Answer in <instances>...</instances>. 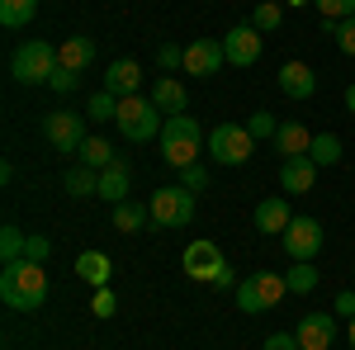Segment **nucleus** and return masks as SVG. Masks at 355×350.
Segmentation results:
<instances>
[{"label":"nucleus","mask_w":355,"mask_h":350,"mask_svg":"<svg viewBox=\"0 0 355 350\" xmlns=\"http://www.w3.org/2000/svg\"><path fill=\"white\" fill-rule=\"evenodd\" d=\"M0 298H5V308H15V313H38L43 308V298H48V274L38 261H10V265L0 270Z\"/></svg>","instance_id":"nucleus-1"},{"label":"nucleus","mask_w":355,"mask_h":350,"mask_svg":"<svg viewBox=\"0 0 355 350\" xmlns=\"http://www.w3.org/2000/svg\"><path fill=\"white\" fill-rule=\"evenodd\" d=\"M162 157L166 166H175V170H185V166L199 161V147H209V137H204V128L194 123L190 114H175V119H166V128H162Z\"/></svg>","instance_id":"nucleus-2"},{"label":"nucleus","mask_w":355,"mask_h":350,"mask_svg":"<svg viewBox=\"0 0 355 350\" xmlns=\"http://www.w3.org/2000/svg\"><path fill=\"white\" fill-rule=\"evenodd\" d=\"M57 67V48L53 43H43V38H28V43H19L15 53H10V76L19 85H48V76H53Z\"/></svg>","instance_id":"nucleus-3"},{"label":"nucleus","mask_w":355,"mask_h":350,"mask_svg":"<svg viewBox=\"0 0 355 350\" xmlns=\"http://www.w3.org/2000/svg\"><path fill=\"white\" fill-rule=\"evenodd\" d=\"M180 265H185V274H190V279L214 284V289H232V284H237L232 265L223 261V251L214 242H190V246H185V256H180Z\"/></svg>","instance_id":"nucleus-4"},{"label":"nucleus","mask_w":355,"mask_h":350,"mask_svg":"<svg viewBox=\"0 0 355 350\" xmlns=\"http://www.w3.org/2000/svg\"><path fill=\"white\" fill-rule=\"evenodd\" d=\"M114 123H119V133L128 137V142H137V147H142V142H152V137H162V128H166V123H162V109L152 105V100H142V95H123Z\"/></svg>","instance_id":"nucleus-5"},{"label":"nucleus","mask_w":355,"mask_h":350,"mask_svg":"<svg viewBox=\"0 0 355 350\" xmlns=\"http://www.w3.org/2000/svg\"><path fill=\"white\" fill-rule=\"evenodd\" d=\"M284 294H289L284 274H275V270H256V274H246L242 284H237V308L256 317V313H270Z\"/></svg>","instance_id":"nucleus-6"},{"label":"nucleus","mask_w":355,"mask_h":350,"mask_svg":"<svg viewBox=\"0 0 355 350\" xmlns=\"http://www.w3.org/2000/svg\"><path fill=\"white\" fill-rule=\"evenodd\" d=\"M147 213L157 227H185L194 218V189L185 185H162L152 194V204H147Z\"/></svg>","instance_id":"nucleus-7"},{"label":"nucleus","mask_w":355,"mask_h":350,"mask_svg":"<svg viewBox=\"0 0 355 350\" xmlns=\"http://www.w3.org/2000/svg\"><path fill=\"white\" fill-rule=\"evenodd\" d=\"M251 147H256V137L246 133V123H218L209 133V157L218 166H246L251 161Z\"/></svg>","instance_id":"nucleus-8"},{"label":"nucleus","mask_w":355,"mask_h":350,"mask_svg":"<svg viewBox=\"0 0 355 350\" xmlns=\"http://www.w3.org/2000/svg\"><path fill=\"white\" fill-rule=\"evenodd\" d=\"M279 237H284L289 261H318V256H322V242H327V232H322L318 218H294Z\"/></svg>","instance_id":"nucleus-9"},{"label":"nucleus","mask_w":355,"mask_h":350,"mask_svg":"<svg viewBox=\"0 0 355 350\" xmlns=\"http://www.w3.org/2000/svg\"><path fill=\"white\" fill-rule=\"evenodd\" d=\"M43 133H48V142H53L57 152H81L85 123H81V114H71V109H53L43 119Z\"/></svg>","instance_id":"nucleus-10"},{"label":"nucleus","mask_w":355,"mask_h":350,"mask_svg":"<svg viewBox=\"0 0 355 350\" xmlns=\"http://www.w3.org/2000/svg\"><path fill=\"white\" fill-rule=\"evenodd\" d=\"M223 53H227V67H256V62H261V28H256V24L227 28Z\"/></svg>","instance_id":"nucleus-11"},{"label":"nucleus","mask_w":355,"mask_h":350,"mask_svg":"<svg viewBox=\"0 0 355 350\" xmlns=\"http://www.w3.org/2000/svg\"><path fill=\"white\" fill-rule=\"evenodd\" d=\"M223 62H227V53H223V43L218 38H194L190 48H185V76H214Z\"/></svg>","instance_id":"nucleus-12"},{"label":"nucleus","mask_w":355,"mask_h":350,"mask_svg":"<svg viewBox=\"0 0 355 350\" xmlns=\"http://www.w3.org/2000/svg\"><path fill=\"white\" fill-rule=\"evenodd\" d=\"M294 336H299V350H331L336 322H331V313H308V317L294 326Z\"/></svg>","instance_id":"nucleus-13"},{"label":"nucleus","mask_w":355,"mask_h":350,"mask_svg":"<svg viewBox=\"0 0 355 350\" xmlns=\"http://www.w3.org/2000/svg\"><path fill=\"white\" fill-rule=\"evenodd\" d=\"M105 90L110 95H142V62H133V57H119V62H110L105 67Z\"/></svg>","instance_id":"nucleus-14"},{"label":"nucleus","mask_w":355,"mask_h":350,"mask_svg":"<svg viewBox=\"0 0 355 350\" xmlns=\"http://www.w3.org/2000/svg\"><path fill=\"white\" fill-rule=\"evenodd\" d=\"M318 170H322V166L313 161V157H289L284 170H279V189H284V194H308V189L318 185Z\"/></svg>","instance_id":"nucleus-15"},{"label":"nucleus","mask_w":355,"mask_h":350,"mask_svg":"<svg viewBox=\"0 0 355 350\" xmlns=\"http://www.w3.org/2000/svg\"><path fill=\"white\" fill-rule=\"evenodd\" d=\"M279 90H284L289 100H313L318 71H313L308 62H284V67H279Z\"/></svg>","instance_id":"nucleus-16"},{"label":"nucleus","mask_w":355,"mask_h":350,"mask_svg":"<svg viewBox=\"0 0 355 350\" xmlns=\"http://www.w3.org/2000/svg\"><path fill=\"white\" fill-rule=\"evenodd\" d=\"M289 222H294V213H289V204H284V199H261V204H256V232H261V237L284 232Z\"/></svg>","instance_id":"nucleus-17"},{"label":"nucleus","mask_w":355,"mask_h":350,"mask_svg":"<svg viewBox=\"0 0 355 350\" xmlns=\"http://www.w3.org/2000/svg\"><path fill=\"white\" fill-rule=\"evenodd\" d=\"M128 185H133L128 161H114V166L100 170V199H105V204H123V199H128Z\"/></svg>","instance_id":"nucleus-18"},{"label":"nucleus","mask_w":355,"mask_h":350,"mask_svg":"<svg viewBox=\"0 0 355 350\" xmlns=\"http://www.w3.org/2000/svg\"><path fill=\"white\" fill-rule=\"evenodd\" d=\"M147 100L162 109V114H171V119H175V114H185V105H190L185 85H180V81H171V76H162V81L152 85V95H147Z\"/></svg>","instance_id":"nucleus-19"},{"label":"nucleus","mask_w":355,"mask_h":350,"mask_svg":"<svg viewBox=\"0 0 355 350\" xmlns=\"http://www.w3.org/2000/svg\"><path fill=\"white\" fill-rule=\"evenodd\" d=\"M308 147H313V133L303 128V123H279V133H275V152L289 161V157H308Z\"/></svg>","instance_id":"nucleus-20"},{"label":"nucleus","mask_w":355,"mask_h":350,"mask_svg":"<svg viewBox=\"0 0 355 350\" xmlns=\"http://www.w3.org/2000/svg\"><path fill=\"white\" fill-rule=\"evenodd\" d=\"M76 274H81L85 284L105 289V284H110V274H114V261L105 256V251H81V256H76Z\"/></svg>","instance_id":"nucleus-21"},{"label":"nucleus","mask_w":355,"mask_h":350,"mask_svg":"<svg viewBox=\"0 0 355 350\" xmlns=\"http://www.w3.org/2000/svg\"><path fill=\"white\" fill-rule=\"evenodd\" d=\"M57 62H62V67H71V71H85V67L95 62V38H85V33L67 38V43L57 48Z\"/></svg>","instance_id":"nucleus-22"},{"label":"nucleus","mask_w":355,"mask_h":350,"mask_svg":"<svg viewBox=\"0 0 355 350\" xmlns=\"http://www.w3.org/2000/svg\"><path fill=\"white\" fill-rule=\"evenodd\" d=\"M119 157H114L110 137H85L81 142V166H90V170H105V166H114Z\"/></svg>","instance_id":"nucleus-23"},{"label":"nucleus","mask_w":355,"mask_h":350,"mask_svg":"<svg viewBox=\"0 0 355 350\" xmlns=\"http://www.w3.org/2000/svg\"><path fill=\"white\" fill-rule=\"evenodd\" d=\"M284 284H289V294H313L318 289V265L313 261H294L284 270Z\"/></svg>","instance_id":"nucleus-24"},{"label":"nucleus","mask_w":355,"mask_h":350,"mask_svg":"<svg viewBox=\"0 0 355 350\" xmlns=\"http://www.w3.org/2000/svg\"><path fill=\"white\" fill-rule=\"evenodd\" d=\"M67 194H71V199L100 194V170H90V166H71V170H67Z\"/></svg>","instance_id":"nucleus-25"},{"label":"nucleus","mask_w":355,"mask_h":350,"mask_svg":"<svg viewBox=\"0 0 355 350\" xmlns=\"http://www.w3.org/2000/svg\"><path fill=\"white\" fill-rule=\"evenodd\" d=\"M38 15V0H0V24L5 28H24Z\"/></svg>","instance_id":"nucleus-26"},{"label":"nucleus","mask_w":355,"mask_h":350,"mask_svg":"<svg viewBox=\"0 0 355 350\" xmlns=\"http://www.w3.org/2000/svg\"><path fill=\"white\" fill-rule=\"evenodd\" d=\"M308 157H313L318 166H336V161H341V137H336V133H313Z\"/></svg>","instance_id":"nucleus-27"},{"label":"nucleus","mask_w":355,"mask_h":350,"mask_svg":"<svg viewBox=\"0 0 355 350\" xmlns=\"http://www.w3.org/2000/svg\"><path fill=\"white\" fill-rule=\"evenodd\" d=\"M24 246H28V237L15 227V222L0 227V256H5V265H10V261H24Z\"/></svg>","instance_id":"nucleus-28"},{"label":"nucleus","mask_w":355,"mask_h":350,"mask_svg":"<svg viewBox=\"0 0 355 350\" xmlns=\"http://www.w3.org/2000/svg\"><path fill=\"white\" fill-rule=\"evenodd\" d=\"M142 218H152V213H142V204H133V199L114 204V227H119V232H137V227H142Z\"/></svg>","instance_id":"nucleus-29"},{"label":"nucleus","mask_w":355,"mask_h":350,"mask_svg":"<svg viewBox=\"0 0 355 350\" xmlns=\"http://www.w3.org/2000/svg\"><path fill=\"white\" fill-rule=\"evenodd\" d=\"M322 33H327V38H336V48H341V53L355 57V15H351V19H341V24L322 19Z\"/></svg>","instance_id":"nucleus-30"},{"label":"nucleus","mask_w":355,"mask_h":350,"mask_svg":"<svg viewBox=\"0 0 355 350\" xmlns=\"http://www.w3.org/2000/svg\"><path fill=\"white\" fill-rule=\"evenodd\" d=\"M313 5H318V15L331 19V24H341V19H351V15H355V0H313Z\"/></svg>","instance_id":"nucleus-31"},{"label":"nucleus","mask_w":355,"mask_h":350,"mask_svg":"<svg viewBox=\"0 0 355 350\" xmlns=\"http://www.w3.org/2000/svg\"><path fill=\"white\" fill-rule=\"evenodd\" d=\"M251 24L261 28V33H270V28H279V24H284V10H279V5H256Z\"/></svg>","instance_id":"nucleus-32"},{"label":"nucleus","mask_w":355,"mask_h":350,"mask_svg":"<svg viewBox=\"0 0 355 350\" xmlns=\"http://www.w3.org/2000/svg\"><path fill=\"white\" fill-rule=\"evenodd\" d=\"M246 133H251V137H275V133H279V123H275V114L256 109V114L246 119Z\"/></svg>","instance_id":"nucleus-33"},{"label":"nucleus","mask_w":355,"mask_h":350,"mask_svg":"<svg viewBox=\"0 0 355 350\" xmlns=\"http://www.w3.org/2000/svg\"><path fill=\"white\" fill-rule=\"evenodd\" d=\"M90 119H119V95H110V90H100L95 100H90Z\"/></svg>","instance_id":"nucleus-34"},{"label":"nucleus","mask_w":355,"mask_h":350,"mask_svg":"<svg viewBox=\"0 0 355 350\" xmlns=\"http://www.w3.org/2000/svg\"><path fill=\"white\" fill-rule=\"evenodd\" d=\"M90 313H95V317H114V313H119V298H114L110 284H105V289H95V298H90Z\"/></svg>","instance_id":"nucleus-35"},{"label":"nucleus","mask_w":355,"mask_h":350,"mask_svg":"<svg viewBox=\"0 0 355 350\" xmlns=\"http://www.w3.org/2000/svg\"><path fill=\"white\" fill-rule=\"evenodd\" d=\"M76 81H81V71H71V67H57L53 76H48V85H53L57 95H71V90H76Z\"/></svg>","instance_id":"nucleus-36"},{"label":"nucleus","mask_w":355,"mask_h":350,"mask_svg":"<svg viewBox=\"0 0 355 350\" xmlns=\"http://www.w3.org/2000/svg\"><path fill=\"white\" fill-rule=\"evenodd\" d=\"M180 185L185 189H194V194H199V189H209V166H185V170H180Z\"/></svg>","instance_id":"nucleus-37"},{"label":"nucleus","mask_w":355,"mask_h":350,"mask_svg":"<svg viewBox=\"0 0 355 350\" xmlns=\"http://www.w3.org/2000/svg\"><path fill=\"white\" fill-rule=\"evenodd\" d=\"M157 67H162V71H175V67H185V53H180L175 43H166L162 53H157Z\"/></svg>","instance_id":"nucleus-38"},{"label":"nucleus","mask_w":355,"mask_h":350,"mask_svg":"<svg viewBox=\"0 0 355 350\" xmlns=\"http://www.w3.org/2000/svg\"><path fill=\"white\" fill-rule=\"evenodd\" d=\"M261 350H299V336H294V331H270Z\"/></svg>","instance_id":"nucleus-39"},{"label":"nucleus","mask_w":355,"mask_h":350,"mask_svg":"<svg viewBox=\"0 0 355 350\" xmlns=\"http://www.w3.org/2000/svg\"><path fill=\"white\" fill-rule=\"evenodd\" d=\"M331 313L351 322V317H355V289H346V294H336V298H331Z\"/></svg>","instance_id":"nucleus-40"},{"label":"nucleus","mask_w":355,"mask_h":350,"mask_svg":"<svg viewBox=\"0 0 355 350\" xmlns=\"http://www.w3.org/2000/svg\"><path fill=\"white\" fill-rule=\"evenodd\" d=\"M48 251H53V246H48V237H28V246H24V256H28V261H38V265L48 261Z\"/></svg>","instance_id":"nucleus-41"},{"label":"nucleus","mask_w":355,"mask_h":350,"mask_svg":"<svg viewBox=\"0 0 355 350\" xmlns=\"http://www.w3.org/2000/svg\"><path fill=\"white\" fill-rule=\"evenodd\" d=\"M346 341H351V350H355V317L346 322Z\"/></svg>","instance_id":"nucleus-42"},{"label":"nucleus","mask_w":355,"mask_h":350,"mask_svg":"<svg viewBox=\"0 0 355 350\" xmlns=\"http://www.w3.org/2000/svg\"><path fill=\"white\" fill-rule=\"evenodd\" d=\"M346 109H351V114H355V85H351V90H346Z\"/></svg>","instance_id":"nucleus-43"},{"label":"nucleus","mask_w":355,"mask_h":350,"mask_svg":"<svg viewBox=\"0 0 355 350\" xmlns=\"http://www.w3.org/2000/svg\"><path fill=\"white\" fill-rule=\"evenodd\" d=\"M289 5H303V0H289Z\"/></svg>","instance_id":"nucleus-44"}]
</instances>
